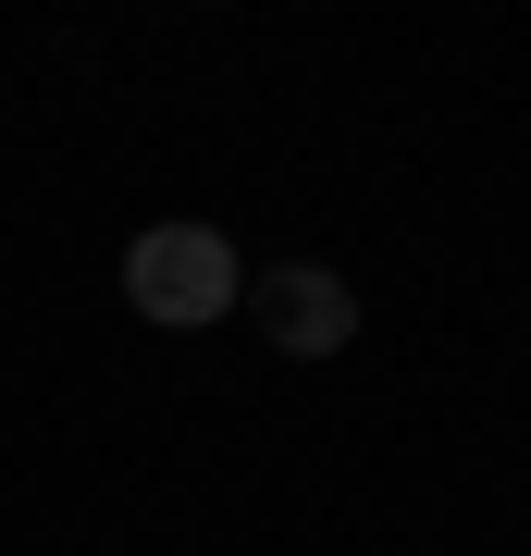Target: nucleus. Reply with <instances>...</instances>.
<instances>
[{"mask_svg": "<svg viewBox=\"0 0 531 556\" xmlns=\"http://www.w3.org/2000/svg\"><path fill=\"white\" fill-rule=\"evenodd\" d=\"M124 298L186 334V321H223V309H236L248 273H236V248H223L211 223H149V236L124 248Z\"/></svg>", "mask_w": 531, "mask_h": 556, "instance_id": "1", "label": "nucleus"}, {"mask_svg": "<svg viewBox=\"0 0 531 556\" xmlns=\"http://www.w3.org/2000/svg\"><path fill=\"white\" fill-rule=\"evenodd\" d=\"M248 309H260V334H273L285 358H334V346L358 334L346 273H321V260H285V273H260V285H248Z\"/></svg>", "mask_w": 531, "mask_h": 556, "instance_id": "2", "label": "nucleus"}]
</instances>
